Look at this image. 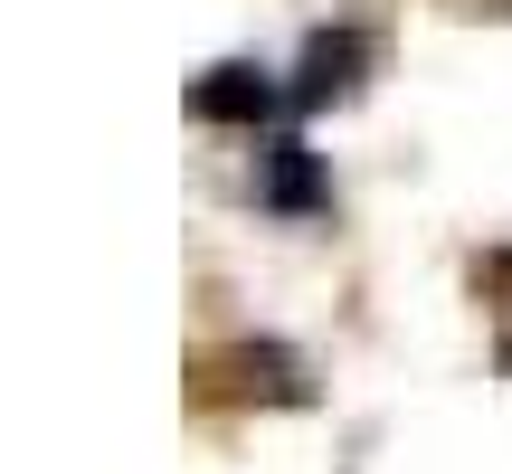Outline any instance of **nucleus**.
<instances>
[{"mask_svg": "<svg viewBox=\"0 0 512 474\" xmlns=\"http://www.w3.org/2000/svg\"><path fill=\"white\" fill-rule=\"evenodd\" d=\"M190 105H200L209 124H256V114L275 105V86H266V67L228 57V67H209V76H200V95H190Z\"/></svg>", "mask_w": 512, "mask_h": 474, "instance_id": "1", "label": "nucleus"}, {"mask_svg": "<svg viewBox=\"0 0 512 474\" xmlns=\"http://www.w3.org/2000/svg\"><path fill=\"white\" fill-rule=\"evenodd\" d=\"M351 67H361V38H313L304 48V76H294V105H332V95L351 86Z\"/></svg>", "mask_w": 512, "mask_h": 474, "instance_id": "2", "label": "nucleus"}, {"mask_svg": "<svg viewBox=\"0 0 512 474\" xmlns=\"http://www.w3.org/2000/svg\"><path fill=\"white\" fill-rule=\"evenodd\" d=\"M266 200H275V209H313V162H304V143H275V152H266Z\"/></svg>", "mask_w": 512, "mask_h": 474, "instance_id": "3", "label": "nucleus"}, {"mask_svg": "<svg viewBox=\"0 0 512 474\" xmlns=\"http://www.w3.org/2000/svg\"><path fill=\"white\" fill-rule=\"evenodd\" d=\"M503 361H512V351H503Z\"/></svg>", "mask_w": 512, "mask_h": 474, "instance_id": "4", "label": "nucleus"}]
</instances>
